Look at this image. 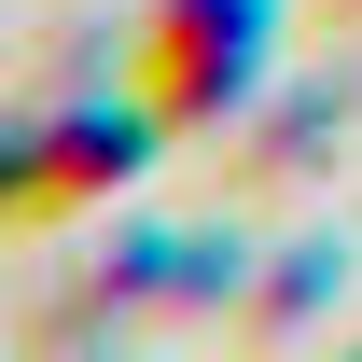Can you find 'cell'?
<instances>
[{
  "instance_id": "6da1fadb",
  "label": "cell",
  "mask_w": 362,
  "mask_h": 362,
  "mask_svg": "<svg viewBox=\"0 0 362 362\" xmlns=\"http://www.w3.org/2000/svg\"><path fill=\"white\" fill-rule=\"evenodd\" d=\"M251 70H265V0H153V28H139L153 126H223Z\"/></svg>"
}]
</instances>
